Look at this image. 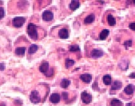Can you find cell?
I'll return each instance as SVG.
<instances>
[{"label": "cell", "instance_id": "obj_13", "mask_svg": "<svg viewBox=\"0 0 135 106\" xmlns=\"http://www.w3.org/2000/svg\"><path fill=\"white\" fill-rule=\"evenodd\" d=\"M122 83H121V81H114V83L112 84V86H111V89L112 90H120L122 88Z\"/></svg>", "mask_w": 135, "mask_h": 106}, {"label": "cell", "instance_id": "obj_2", "mask_svg": "<svg viewBox=\"0 0 135 106\" xmlns=\"http://www.w3.org/2000/svg\"><path fill=\"white\" fill-rule=\"evenodd\" d=\"M26 22V19L22 17H16L13 19L12 24L15 27H21Z\"/></svg>", "mask_w": 135, "mask_h": 106}, {"label": "cell", "instance_id": "obj_26", "mask_svg": "<svg viewBox=\"0 0 135 106\" xmlns=\"http://www.w3.org/2000/svg\"><path fill=\"white\" fill-rule=\"evenodd\" d=\"M4 10L3 8L2 7H0V19H3L4 17Z\"/></svg>", "mask_w": 135, "mask_h": 106}, {"label": "cell", "instance_id": "obj_25", "mask_svg": "<svg viewBox=\"0 0 135 106\" xmlns=\"http://www.w3.org/2000/svg\"><path fill=\"white\" fill-rule=\"evenodd\" d=\"M62 97L63 100H65V101L67 100L68 99V93H67V92H62Z\"/></svg>", "mask_w": 135, "mask_h": 106}, {"label": "cell", "instance_id": "obj_10", "mask_svg": "<svg viewBox=\"0 0 135 106\" xmlns=\"http://www.w3.org/2000/svg\"><path fill=\"white\" fill-rule=\"evenodd\" d=\"M59 38L61 39H67L69 38V32L67 29H62L58 31Z\"/></svg>", "mask_w": 135, "mask_h": 106}, {"label": "cell", "instance_id": "obj_31", "mask_svg": "<svg viewBox=\"0 0 135 106\" xmlns=\"http://www.w3.org/2000/svg\"><path fill=\"white\" fill-rule=\"evenodd\" d=\"M0 106H6V105H5V104H3L2 103V104H0Z\"/></svg>", "mask_w": 135, "mask_h": 106}, {"label": "cell", "instance_id": "obj_20", "mask_svg": "<svg viewBox=\"0 0 135 106\" xmlns=\"http://www.w3.org/2000/svg\"><path fill=\"white\" fill-rule=\"evenodd\" d=\"M38 45L37 44H31L29 47V50H28V52H29V54H33L36 52L37 50H38Z\"/></svg>", "mask_w": 135, "mask_h": 106}, {"label": "cell", "instance_id": "obj_16", "mask_svg": "<svg viewBox=\"0 0 135 106\" xmlns=\"http://www.w3.org/2000/svg\"><path fill=\"white\" fill-rule=\"evenodd\" d=\"M107 22L108 24L110 26H115V24H116V20L115 19L111 14L108 15L107 16Z\"/></svg>", "mask_w": 135, "mask_h": 106}, {"label": "cell", "instance_id": "obj_17", "mask_svg": "<svg viewBox=\"0 0 135 106\" xmlns=\"http://www.w3.org/2000/svg\"><path fill=\"white\" fill-rule=\"evenodd\" d=\"M111 76L110 74H106V75L103 76V82L105 85H111Z\"/></svg>", "mask_w": 135, "mask_h": 106}, {"label": "cell", "instance_id": "obj_3", "mask_svg": "<svg viewBox=\"0 0 135 106\" xmlns=\"http://www.w3.org/2000/svg\"><path fill=\"white\" fill-rule=\"evenodd\" d=\"M41 97H40L38 91L34 90L31 92L30 94V101L31 102L34 104H38L41 101Z\"/></svg>", "mask_w": 135, "mask_h": 106}, {"label": "cell", "instance_id": "obj_5", "mask_svg": "<svg viewBox=\"0 0 135 106\" xmlns=\"http://www.w3.org/2000/svg\"><path fill=\"white\" fill-rule=\"evenodd\" d=\"M43 20L44 21L49 22L51 21L53 19V13L52 12L50 11V10H45L42 15Z\"/></svg>", "mask_w": 135, "mask_h": 106}, {"label": "cell", "instance_id": "obj_7", "mask_svg": "<svg viewBox=\"0 0 135 106\" xmlns=\"http://www.w3.org/2000/svg\"><path fill=\"white\" fill-rule=\"evenodd\" d=\"M60 101V96L58 93H52L50 97V101L53 104H57Z\"/></svg>", "mask_w": 135, "mask_h": 106}, {"label": "cell", "instance_id": "obj_4", "mask_svg": "<svg viewBox=\"0 0 135 106\" xmlns=\"http://www.w3.org/2000/svg\"><path fill=\"white\" fill-rule=\"evenodd\" d=\"M81 99L83 103L88 104L91 102L92 101V96L90 93H87L86 91H84L81 93Z\"/></svg>", "mask_w": 135, "mask_h": 106}, {"label": "cell", "instance_id": "obj_22", "mask_svg": "<svg viewBox=\"0 0 135 106\" xmlns=\"http://www.w3.org/2000/svg\"><path fill=\"white\" fill-rule=\"evenodd\" d=\"M111 106H122V103L119 99H113L110 102Z\"/></svg>", "mask_w": 135, "mask_h": 106}, {"label": "cell", "instance_id": "obj_8", "mask_svg": "<svg viewBox=\"0 0 135 106\" xmlns=\"http://www.w3.org/2000/svg\"><path fill=\"white\" fill-rule=\"evenodd\" d=\"M80 78L85 83H90L92 80V76L90 74H84L80 76Z\"/></svg>", "mask_w": 135, "mask_h": 106}, {"label": "cell", "instance_id": "obj_28", "mask_svg": "<svg viewBox=\"0 0 135 106\" xmlns=\"http://www.w3.org/2000/svg\"><path fill=\"white\" fill-rule=\"evenodd\" d=\"M5 68V66H4V64L3 63L0 64V71H3Z\"/></svg>", "mask_w": 135, "mask_h": 106}, {"label": "cell", "instance_id": "obj_23", "mask_svg": "<svg viewBox=\"0 0 135 106\" xmlns=\"http://www.w3.org/2000/svg\"><path fill=\"white\" fill-rule=\"evenodd\" d=\"M69 50L70 52H79L80 51V47L78 44H72L70 46Z\"/></svg>", "mask_w": 135, "mask_h": 106}, {"label": "cell", "instance_id": "obj_14", "mask_svg": "<svg viewBox=\"0 0 135 106\" xmlns=\"http://www.w3.org/2000/svg\"><path fill=\"white\" fill-rule=\"evenodd\" d=\"M95 20V16L94 14H90L87 15L86 17L84 19V23L85 24H91Z\"/></svg>", "mask_w": 135, "mask_h": 106}, {"label": "cell", "instance_id": "obj_1", "mask_svg": "<svg viewBox=\"0 0 135 106\" xmlns=\"http://www.w3.org/2000/svg\"><path fill=\"white\" fill-rule=\"evenodd\" d=\"M27 34L30 37L31 39L34 40H38V31H37V27L36 25L32 23H30L28 24L27 26Z\"/></svg>", "mask_w": 135, "mask_h": 106}, {"label": "cell", "instance_id": "obj_19", "mask_svg": "<svg viewBox=\"0 0 135 106\" xmlns=\"http://www.w3.org/2000/svg\"><path fill=\"white\" fill-rule=\"evenodd\" d=\"M26 50L25 47H18L15 50V53L17 55H24L25 54Z\"/></svg>", "mask_w": 135, "mask_h": 106}, {"label": "cell", "instance_id": "obj_27", "mask_svg": "<svg viewBox=\"0 0 135 106\" xmlns=\"http://www.w3.org/2000/svg\"><path fill=\"white\" fill-rule=\"evenodd\" d=\"M129 27H130V29L133 30V31H135V22H133V23L130 24Z\"/></svg>", "mask_w": 135, "mask_h": 106}, {"label": "cell", "instance_id": "obj_9", "mask_svg": "<svg viewBox=\"0 0 135 106\" xmlns=\"http://www.w3.org/2000/svg\"><path fill=\"white\" fill-rule=\"evenodd\" d=\"M134 90H135V86L133 84H130L127 85L126 87L124 88V92H125V93L127 94V95H130L134 93Z\"/></svg>", "mask_w": 135, "mask_h": 106}, {"label": "cell", "instance_id": "obj_18", "mask_svg": "<svg viewBox=\"0 0 135 106\" xmlns=\"http://www.w3.org/2000/svg\"><path fill=\"white\" fill-rule=\"evenodd\" d=\"M71 84V81L67 79H63L60 82V86L62 88H67Z\"/></svg>", "mask_w": 135, "mask_h": 106}, {"label": "cell", "instance_id": "obj_6", "mask_svg": "<svg viewBox=\"0 0 135 106\" xmlns=\"http://www.w3.org/2000/svg\"><path fill=\"white\" fill-rule=\"evenodd\" d=\"M103 52L100 49H93L91 52V55L93 58H99L103 56Z\"/></svg>", "mask_w": 135, "mask_h": 106}, {"label": "cell", "instance_id": "obj_30", "mask_svg": "<svg viewBox=\"0 0 135 106\" xmlns=\"http://www.w3.org/2000/svg\"><path fill=\"white\" fill-rule=\"evenodd\" d=\"M126 106H135V104L134 103H127Z\"/></svg>", "mask_w": 135, "mask_h": 106}, {"label": "cell", "instance_id": "obj_29", "mask_svg": "<svg viewBox=\"0 0 135 106\" xmlns=\"http://www.w3.org/2000/svg\"><path fill=\"white\" fill-rule=\"evenodd\" d=\"M130 78H132V79H134L135 78V72H133L131 73V74L130 75Z\"/></svg>", "mask_w": 135, "mask_h": 106}, {"label": "cell", "instance_id": "obj_11", "mask_svg": "<svg viewBox=\"0 0 135 106\" xmlns=\"http://www.w3.org/2000/svg\"><path fill=\"white\" fill-rule=\"evenodd\" d=\"M49 70V64L48 62H43L39 66V71L40 72L42 73L46 74Z\"/></svg>", "mask_w": 135, "mask_h": 106}, {"label": "cell", "instance_id": "obj_32", "mask_svg": "<svg viewBox=\"0 0 135 106\" xmlns=\"http://www.w3.org/2000/svg\"><path fill=\"white\" fill-rule=\"evenodd\" d=\"M133 3L135 4V0H134V1H133Z\"/></svg>", "mask_w": 135, "mask_h": 106}, {"label": "cell", "instance_id": "obj_12", "mask_svg": "<svg viewBox=\"0 0 135 106\" xmlns=\"http://www.w3.org/2000/svg\"><path fill=\"white\" fill-rule=\"evenodd\" d=\"M79 7H80L79 1H76V0H75V1H72L69 4L70 9L73 10V11L74 10H77V9H78Z\"/></svg>", "mask_w": 135, "mask_h": 106}, {"label": "cell", "instance_id": "obj_15", "mask_svg": "<svg viewBox=\"0 0 135 106\" xmlns=\"http://www.w3.org/2000/svg\"><path fill=\"white\" fill-rule=\"evenodd\" d=\"M109 33H110L109 30L108 29L102 30V32H100V35H99V38H100L101 40H104L107 38V36H109Z\"/></svg>", "mask_w": 135, "mask_h": 106}, {"label": "cell", "instance_id": "obj_24", "mask_svg": "<svg viewBox=\"0 0 135 106\" xmlns=\"http://www.w3.org/2000/svg\"><path fill=\"white\" fill-rule=\"evenodd\" d=\"M124 47H126V48L127 49V48H128V47H131L132 41H131V40H127V41H126L125 42H124Z\"/></svg>", "mask_w": 135, "mask_h": 106}, {"label": "cell", "instance_id": "obj_21", "mask_svg": "<svg viewBox=\"0 0 135 106\" xmlns=\"http://www.w3.org/2000/svg\"><path fill=\"white\" fill-rule=\"evenodd\" d=\"M74 64H75V61L74 60L70 59H67L66 60V62H65V65H66V68L67 69H69L71 67H72Z\"/></svg>", "mask_w": 135, "mask_h": 106}]
</instances>
